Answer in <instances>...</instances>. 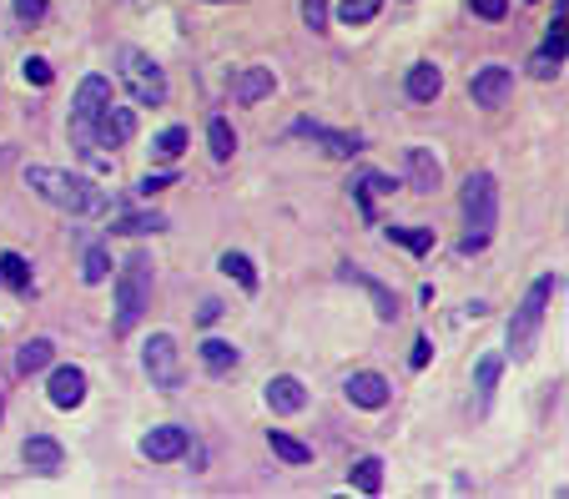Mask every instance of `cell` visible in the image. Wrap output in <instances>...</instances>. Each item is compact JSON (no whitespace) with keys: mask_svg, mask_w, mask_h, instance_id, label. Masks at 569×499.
Listing matches in <instances>:
<instances>
[{"mask_svg":"<svg viewBox=\"0 0 569 499\" xmlns=\"http://www.w3.org/2000/svg\"><path fill=\"white\" fill-rule=\"evenodd\" d=\"M348 479H353L358 495H378V489H383V459H358Z\"/></svg>","mask_w":569,"mask_h":499,"instance_id":"28","label":"cell"},{"mask_svg":"<svg viewBox=\"0 0 569 499\" xmlns=\"http://www.w3.org/2000/svg\"><path fill=\"white\" fill-rule=\"evenodd\" d=\"M51 404L56 409H81V398H86V373L76 369V363H61V369L51 373Z\"/></svg>","mask_w":569,"mask_h":499,"instance_id":"12","label":"cell"},{"mask_svg":"<svg viewBox=\"0 0 569 499\" xmlns=\"http://www.w3.org/2000/svg\"><path fill=\"white\" fill-rule=\"evenodd\" d=\"M191 444V434L182 429V423H162V429H152V434L141 439V454L152 464H166V459H182Z\"/></svg>","mask_w":569,"mask_h":499,"instance_id":"10","label":"cell"},{"mask_svg":"<svg viewBox=\"0 0 569 499\" xmlns=\"http://www.w3.org/2000/svg\"><path fill=\"white\" fill-rule=\"evenodd\" d=\"M303 21L313 31H323V26H328V0H303Z\"/></svg>","mask_w":569,"mask_h":499,"instance_id":"37","label":"cell"},{"mask_svg":"<svg viewBox=\"0 0 569 499\" xmlns=\"http://www.w3.org/2000/svg\"><path fill=\"white\" fill-rule=\"evenodd\" d=\"M46 11H51L46 0H15V15H21L26 26H36V21H46Z\"/></svg>","mask_w":569,"mask_h":499,"instance_id":"36","label":"cell"},{"mask_svg":"<svg viewBox=\"0 0 569 499\" xmlns=\"http://www.w3.org/2000/svg\"><path fill=\"white\" fill-rule=\"evenodd\" d=\"M468 96H474V106H484V111L509 106V96H514V71H509V66H479L474 81H468Z\"/></svg>","mask_w":569,"mask_h":499,"instance_id":"8","label":"cell"},{"mask_svg":"<svg viewBox=\"0 0 569 499\" xmlns=\"http://www.w3.org/2000/svg\"><path fill=\"white\" fill-rule=\"evenodd\" d=\"M559 66H565V61H559V56L539 51V56H534V61H529V76H539V81H555V76H559Z\"/></svg>","mask_w":569,"mask_h":499,"instance_id":"35","label":"cell"},{"mask_svg":"<svg viewBox=\"0 0 569 499\" xmlns=\"http://www.w3.org/2000/svg\"><path fill=\"white\" fill-rule=\"evenodd\" d=\"M292 131L323 141V152H328V156H358V152H363V137H353V131H328V127H317V121H298Z\"/></svg>","mask_w":569,"mask_h":499,"instance_id":"15","label":"cell"},{"mask_svg":"<svg viewBox=\"0 0 569 499\" xmlns=\"http://www.w3.org/2000/svg\"><path fill=\"white\" fill-rule=\"evenodd\" d=\"M267 444H272V454H278L282 464H307V459H313V449H307L303 439L282 434V429H267Z\"/></svg>","mask_w":569,"mask_h":499,"instance_id":"24","label":"cell"},{"mask_svg":"<svg viewBox=\"0 0 569 499\" xmlns=\"http://www.w3.org/2000/svg\"><path fill=\"white\" fill-rule=\"evenodd\" d=\"M207 141H212V156H217V162H232V152H237V137H232L227 116H212V121H207Z\"/></svg>","mask_w":569,"mask_h":499,"instance_id":"27","label":"cell"},{"mask_svg":"<svg viewBox=\"0 0 569 499\" xmlns=\"http://www.w3.org/2000/svg\"><path fill=\"white\" fill-rule=\"evenodd\" d=\"M21 71H26L31 86H51V61H46V56H26V61H21Z\"/></svg>","mask_w":569,"mask_h":499,"instance_id":"34","label":"cell"},{"mask_svg":"<svg viewBox=\"0 0 569 499\" xmlns=\"http://www.w3.org/2000/svg\"><path fill=\"white\" fill-rule=\"evenodd\" d=\"M121 81L131 86V102L137 106H162L166 102V71L147 51H137V46L121 51Z\"/></svg>","mask_w":569,"mask_h":499,"instance_id":"5","label":"cell"},{"mask_svg":"<svg viewBox=\"0 0 569 499\" xmlns=\"http://www.w3.org/2000/svg\"><path fill=\"white\" fill-rule=\"evenodd\" d=\"M166 187H172V172H152V177H141L137 192H141V197H152V192H166Z\"/></svg>","mask_w":569,"mask_h":499,"instance_id":"39","label":"cell"},{"mask_svg":"<svg viewBox=\"0 0 569 499\" xmlns=\"http://www.w3.org/2000/svg\"><path fill=\"white\" fill-rule=\"evenodd\" d=\"M237 359H242V353L227 343V338H207V343H202V363H207L212 373H227V369H237Z\"/></svg>","mask_w":569,"mask_h":499,"instance_id":"26","label":"cell"},{"mask_svg":"<svg viewBox=\"0 0 569 499\" xmlns=\"http://www.w3.org/2000/svg\"><path fill=\"white\" fill-rule=\"evenodd\" d=\"M141 363H147V373H152V384L162 388V394H177L182 388V353H177V338H172V333H152Z\"/></svg>","mask_w":569,"mask_h":499,"instance_id":"7","label":"cell"},{"mask_svg":"<svg viewBox=\"0 0 569 499\" xmlns=\"http://www.w3.org/2000/svg\"><path fill=\"white\" fill-rule=\"evenodd\" d=\"M499 373H504V359H499V353H484L479 369H474V404H479V414H489L493 388H499Z\"/></svg>","mask_w":569,"mask_h":499,"instance_id":"19","label":"cell"},{"mask_svg":"<svg viewBox=\"0 0 569 499\" xmlns=\"http://www.w3.org/2000/svg\"><path fill=\"white\" fill-rule=\"evenodd\" d=\"M429 359H433V343H429V338H418V343H413V359H408V363H413V369H429Z\"/></svg>","mask_w":569,"mask_h":499,"instance_id":"40","label":"cell"},{"mask_svg":"<svg viewBox=\"0 0 569 499\" xmlns=\"http://www.w3.org/2000/svg\"><path fill=\"white\" fill-rule=\"evenodd\" d=\"M464 253H484L493 237V222H499V182H493V172H468L464 182Z\"/></svg>","mask_w":569,"mask_h":499,"instance_id":"3","label":"cell"},{"mask_svg":"<svg viewBox=\"0 0 569 499\" xmlns=\"http://www.w3.org/2000/svg\"><path fill=\"white\" fill-rule=\"evenodd\" d=\"M348 398H353L358 409H383V404H388V379L373 373V369L353 373V379H348Z\"/></svg>","mask_w":569,"mask_h":499,"instance_id":"16","label":"cell"},{"mask_svg":"<svg viewBox=\"0 0 569 499\" xmlns=\"http://www.w3.org/2000/svg\"><path fill=\"white\" fill-rule=\"evenodd\" d=\"M217 268L227 272V278H237L247 293L257 288V272H253V257H247V253H222V263H217Z\"/></svg>","mask_w":569,"mask_h":499,"instance_id":"29","label":"cell"},{"mask_svg":"<svg viewBox=\"0 0 569 499\" xmlns=\"http://www.w3.org/2000/svg\"><path fill=\"white\" fill-rule=\"evenodd\" d=\"M378 5H383V0H342L338 15H342V26H363V21L378 15Z\"/></svg>","mask_w":569,"mask_h":499,"instance_id":"31","label":"cell"},{"mask_svg":"<svg viewBox=\"0 0 569 499\" xmlns=\"http://www.w3.org/2000/svg\"><path fill=\"white\" fill-rule=\"evenodd\" d=\"M81 278H86V282H106V278H111V257H106V247H86Z\"/></svg>","mask_w":569,"mask_h":499,"instance_id":"32","label":"cell"},{"mask_svg":"<svg viewBox=\"0 0 569 499\" xmlns=\"http://www.w3.org/2000/svg\"><path fill=\"white\" fill-rule=\"evenodd\" d=\"M348 192H353L358 207H363V218H373V197H388L393 177H383V172H358V177L348 182Z\"/></svg>","mask_w":569,"mask_h":499,"instance_id":"20","label":"cell"},{"mask_svg":"<svg viewBox=\"0 0 569 499\" xmlns=\"http://www.w3.org/2000/svg\"><path fill=\"white\" fill-rule=\"evenodd\" d=\"M474 11H479L484 21H504V15H509V0H474Z\"/></svg>","mask_w":569,"mask_h":499,"instance_id":"38","label":"cell"},{"mask_svg":"<svg viewBox=\"0 0 569 499\" xmlns=\"http://www.w3.org/2000/svg\"><path fill=\"white\" fill-rule=\"evenodd\" d=\"M21 459H26V469H36V474H61L66 449L56 444V439H46V434H31L26 444H21Z\"/></svg>","mask_w":569,"mask_h":499,"instance_id":"14","label":"cell"},{"mask_svg":"<svg viewBox=\"0 0 569 499\" xmlns=\"http://www.w3.org/2000/svg\"><path fill=\"white\" fill-rule=\"evenodd\" d=\"M0 414H5V404H0Z\"/></svg>","mask_w":569,"mask_h":499,"instance_id":"42","label":"cell"},{"mask_svg":"<svg viewBox=\"0 0 569 499\" xmlns=\"http://www.w3.org/2000/svg\"><path fill=\"white\" fill-rule=\"evenodd\" d=\"M131 131H137V116L116 102H106L102 111H96V121H91V141H96V147H127Z\"/></svg>","mask_w":569,"mask_h":499,"instance_id":"9","label":"cell"},{"mask_svg":"<svg viewBox=\"0 0 569 499\" xmlns=\"http://www.w3.org/2000/svg\"><path fill=\"white\" fill-rule=\"evenodd\" d=\"M267 404H272V414H298L307 404V388L292 379V373H278L272 384H267Z\"/></svg>","mask_w":569,"mask_h":499,"instance_id":"18","label":"cell"},{"mask_svg":"<svg viewBox=\"0 0 569 499\" xmlns=\"http://www.w3.org/2000/svg\"><path fill=\"white\" fill-rule=\"evenodd\" d=\"M342 278H348V282H358V288H363V293L373 298V313H378L383 323H393V318H398V298H393V288H383L378 278H368V272H358L353 263L342 268Z\"/></svg>","mask_w":569,"mask_h":499,"instance_id":"17","label":"cell"},{"mask_svg":"<svg viewBox=\"0 0 569 499\" xmlns=\"http://www.w3.org/2000/svg\"><path fill=\"white\" fill-rule=\"evenodd\" d=\"M197 318H202V323H217V318H222V303H217V298H207V303H202V313H197Z\"/></svg>","mask_w":569,"mask_h":499,"instance_id":"41","label":"cell"},{"mask_svg":"<svg viewBox=\"0 0 569 499\" xmlns=\"http://www.w3.org/2000/svg\"><path fill=\"white\" fill-rule=\"evenodd\" d=\"M272 86H278V81H272L267 66H242L237 81H232V102L237 106H257L262 96H272Z\"/></svg>","mask_w":569,"mask_h":499,"instance_id":"13","label":"cell"},{"mask_svg":"<svg viewBox=\"0 0 569 499\" xmlns=\"http://www.w3.org/2000/svg\"><path fill=\"white\" fill-rule=\"evenodd\" d=\"M404 172H408V187H413V192H439V182H443V166L429 147H408Z\"/></svg>","mask_w":569,"mask_h":499,"instance_id":"11","label":"cell"},{"mask_svg":"<svg viewBox=\"0 0 569 499\" xmlns=\"http://www.w3.org/2000/svg\"><path fill=\"white\" fill-rule=\"evenodd\" d=\"M51 359H56L51 338H31V343H21V353H15V369H21V373H40Z\"/></svg>","mask_w":569,"mask_h":499,"instance_id":"22","label":"cell"},{"mask_svg":"<svg viewBox=\"0 0 569 499\" xmlns=\"http://www.w3.org/2000/svg\"><path fill=\"white\" fill-rule=\"evenodd\" d=\"M388 243H404L408 253H429L433 247V227H388Z\"/></svg>","mask_w":569,"mask_h":499,"instance_id":"30","label":"cell"},{"mask_svg":"<svg viewBox=\"0 0 569 499\" xmlns=\"http://www.w3.org/2000/svg\"><path fill=\"white\" fill-rule=\"evenodd\" d=\"M26 187L36 197H46L51 207L71 212V218H102L106 207H111L96 182L76 177V172H61V166H26Z\"/></svg>","mask_w":569,"mask_h":499,"instance_id":"1","label":"cell"},{"mask_svg":"<svg viewBox=\"0 0 569 499\" xmlns=\"http://www.w3.org/2000/svg\"><path fill=\"white\" fill-rule=\"evenodd\" d=\"M111 102V81L106 76H86L76 86V102H71V137H76V147L86 156H96V141H91V121H96V111Z\"/></svg>","mask_w":569,"mask_h":499,"instance_id":"6","label":"cell"},{"mask_svg":"<svg viewBox=\"0 0 569 499\" xmlns=\"http://www.w3.org/2000/svg\"><path fill=\"white\" fill-rule=\"evenodd\" d=\"M147 307H152V257L131 253L127 263L116 268V318H111L116 338H127V333L141 323Z\"/></svg>","mask_w":569,"mask_h":499,"instance_id":"2","label":"cell"},{"mask_svg":"<svg viewBox=\"0 0 569 499\" xmlns=\"http://www.w3.org/2000/svg\"><path fill=\"white\" fill-rule=\"evenodd\" d=\"M162 227H166L162 212H127V218H116V222H111L116 237H141V232H162Z\"/></svg>","mask_w":569,"mask_h":499,"instance_id":"23","label":"cell"},{"mask_svg":"<svg viewBox=\"0 0 569 499\" xmlns=\"http://www.w3.org/2000/svg\"><path fill=\"white\" fill-rule=\"evenodd\" d=\"M0 282L15 293H31V263L21 253H0Z\"/></svg>","mask_w":569,"mask_h":499,"instance_id":"25","label":"cell"},{"mask_svg":"<svg viewBox=\"0 0 569 499\" xmlns=\"http://www.w3.org/2000/svg\"><path fill=\"white\" fill-rule=\"evenodd\" d=\"M156 152L162 156H182L187 152V127H166L162 137H156Z\"/></svg>","mask_w":569,"mask_h":499,"instance_id":"33","label":"cell"},{"mask_svg":"<svg viewBox=\"0 0 569 499\" xmlns=\"http://www.w3.org/2000/svg\"><path fill=\"white\" fill-rule=\"evenodd\" d=\"M404 86H408V96H413V102H433V96L443 91V71L433 61H418L413 71H408Z\"/></svg>","mask_w":569,"mask_h":499,"instance_id":"21","label":"cell"},{"mask_svg":"<svg viewBox=\"0 0 569 499\" xmlns=\"http://www.w3.org/2000/svg\"><path fill=\"white\" fill-rule=\"evenodd\" d=\"M559 282H565L559 272H544V278L529 288V298L519 303L514 323H509V353H514V359H529V353H534V333H539L544 307H549V298L559 293Z\"/></svg>","mask_w":569,"mask_h":499,"instance_id":"4","label":"cell"}]
</instances>
